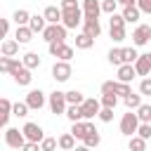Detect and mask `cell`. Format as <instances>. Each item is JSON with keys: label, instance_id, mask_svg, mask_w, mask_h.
Masks as SVG:
<instances>
[{"label": "cell", "instance_id": "cell-42", "mask_svg": "<svg viewBox=\"0 0 151 151\" xmlns=\"http://www.w3.org/2000/svg\"><path fill=\"white\" fill-rule=\"evenodd\" d=\"M137 134L142 137V139H151V123H139V130H137Z\"/></svg>", "mask_w": 151, "mask_h": 151}, {"label": "cell", "instance_id": "cell-45", "mask_svg": "<svg viewBox=\"0 0 151 151\" xmlns=\"http://www.w3.org/2000/svg\"><path fill=\"white\" fill-rule=\"evenodd\" d=\"M116 85H118V80H106V83H101V94L116 92Z\"/></svg>", "mask_w": 151, "mask_h": 151}, {"label": "cell", "instance_id": "cell-13", "mask_svg": "<svg viewBox=\"0 0 151 151\" xmlns=\"http://www.w3.org/2000/svg\"><path fill=\"white\" fill-rule=\"evenodd\" d=\"M12 78H14V83H17V85H31V80H33L31 68H26L24 64H21L19 68H14V71H12Z\"/></svg>", "mask_w": 151, "mask_h": 151}, {"label": "cell", "instance_id": "cell-21", "mask_svg": "<svg viewBox=\"0 0 151 151\" xmlns=\"http://www.w3.org/2000/svg\"><path fill=\"white\" fill-rule=\"evenodd\" d=\"M21 61L19 59H12V57H0V71L2 73H12L14 68H19Z\"/></svg>", "mask_w": 151, "mask_h": 151}, {"label": "cell", "instance_id": "cell-29", "mask_svg": "<svg viewBox=\"0 0 151 151\" xmlns=\"http://www.w3.org/2000/svg\"><path fill=\"white\" fill-rule=\"evenodd\" d=\"M127 149H130V151H146V139H142L139 134H134V137H130Z\"/></svg>", "mask_w": 151, "mask_h": 151}, {"label": "cell", "instance_id": "cell-16", "mask_svg": "<svg viewBox=\"0 0 151 151\" xmlns=\"http://www.w3.org/2000/svg\"><path fill=\"white\" fill-rule=\"evenodd\" d=\"M134 71H137V76H149L151 73V57L139 54V59L134 61Z\"/></svg>", "mask_w": 151, "mask_h": 151}, {"label": "cell", "instance_id": "cell-12", "mask_svg": "<svg viewBox=\"0 0 151 151\" xmlns=\"http://www.w3.org/2000/svg\"><path fill=\"white\" fill-rule=\"evenodd\" d=\"M101 2L99 0H83V17L85 19H99Z\"/></svg>", "mask_w": 151, "mask_h": 151}, {"label": "cell", "instance_id": "cell-25", "mask_svg": "<svg viewBox=\"0 0 151 151\" xmlns=\"http://www.w3.org/2000/svg\"><path fill=\"white\" fill-rule=\"evenodd\" d=\"M59 149H61V151H73V149H76V137H73L71 132L61 134V137H59Z\"/></svg>", "mask_w": 151, "mask_h": 151}, {"label": "cell", "instance_id": "cell-40", "mask_svg": "<svg viewBox=\"0 0 151 151\" xmlns=\"http://www.w3.org/2000/svg\"><path fill=\"white\" fill-rule=\"evenodd\" d=\"M116 9H118V0H101V12L116 14Z\"/></svg>", "mask_w": 151, "mask_h": 151}, {"label": "cell", "instance_id": "cell-9", "mask_svg": "<svg viewBox=\"0 0 151 151\" xmlns=\"http://www.w3.org/2000/svg\"><path fill=\"white\" fill-rule=\"evenodd\" d=\"M149 40H151V26H149V24H139V26L134 28V33H132V45L142 47V45H146Z\"/></svg>", "mask_w": 151, "mask_h": 151}, {"label": "cell", "instance_id": "cell-52", "mask_svg": "<svg viewBox=\"0 0 151 151\" xmlns=\"http://www.w3.org/2000/svg\"><path fill=\"white\" fill-rule=\"evenodd\" d=\"M118 5H123V7H130V5H137V0H118Z\"/></svg>", "mask_w": 151, "mask_h": 151}, {"label": "cell", "instance_id": "cell-43", "mask_svg": "<svg viewBox=\"0 0 151 151\" xmlns=\"http://www.w3.org/2000/svg\"><path fill=\"white\" fill-rule=\"evenodd\" d=\"M139 94L142 97H151V78H144L139 83Z\"/></svg>", "mask_w": 151, "mask_h": 151}, {"label": "cell", "instance_id": "cell-46", "mask_svg": "<svg viewBox=\"0 0 151 151\" xmlns=\"http://www.w3.org/2000/svg\"><path fill=\"white\" fill-rule=\"evenodd\" d=\"M66 42H59V40H54V42H50L47 47H50V54L52 57H59V52H61V47H64Z\"/></svg>", "mask_w": 151, "mask_h": 151}, {"label": "cell", "instance_id": "cell-20", "mask_svg": "<svg viewBox=\"0 0 151 151\" xmlns=\"http://www.w3.org/2000/svg\"><path fill=\"white\" fill-rule=\"evenodd\" d=\"M19 52V42L17 40H2V45H0V54L2 57H14Z\"/></svg>", "mask_w": 151, "mask_h": 151}, {"label": "cell", "instance_id": "cell-3", "mask_svg": "<svg viewBox=\"0 0 151 151\" xmlns=\"http://www.w3.org/2000/svg\"><path fill=\"white\" fill-rule=\"evenodd\" d=\"M26 134L19 130V127H5V144L12 146V149H24L26 146Z\"/></svg>", "mask_w": 151, "mask_h": 151}, {"label": "cell", "instance_id": "cell-10", "mask_svg": "<svg viewBox=\"0 0 151 151\" xmlns=\"http://www.w3.org/2000/svg\"><path fill=\"white\" fill-rule=\"evenodd\" d=\"M90 132H94V125H92L90 120H80V123H73V125H71V134H73L76 139H85Z\"/></svg>", "mask_w": 151, "mask_h": 151}, {"label": "cell", "instance_id": "cell-30", "mask_svg": "<svg viewBox=\"0 0 151 151\" xmlns=\"http://www.w3.org/2000/svg\"><path fill=\"white\" fill-rule=\"evenodd\" d=\"M12 19H14V24H17V26H28V21H31V14H28L26 9H17V12L12 14Z\"/></svg>", "mask_w": 151, "mask_h": 151}, {"label": "cell", "instance_id": "cell-41", "mask_svg": "<svg viewBox=\"0 0 151 151\" xmlns=\"http://www.w3.org/2000/svg\"><path fill=\"white\" fill-rule=\"evenodd\" d=\"M116 94H118V97H123V99H125L127 94H132L130 83H118V85H116Z\"/></svg>", "mask_w": 151, "mask_h": 151}, {"label": "cell", "instance_id": "cell-23", "mask_svg": "<svg viewBox=\"0 0 151 151\" xmlns=\"http://www.w3.org/2000/svg\"><path fill=\"white\" fill-rule=\"evenodd\" d=\"M21 64H24L26 68H38V66H40V54H38V52H26L24 59H21Z\"/></svg>", "mask_w": 151, "mask_h": 151}, {"label": "cell", "instance_id": "cell-18", "mask_svg": "<svg viewBox=\"0 0 151 151\" xmlns=\"http://www.w3.org/2000/svg\"><path fill=\"white\" fill-rule=\"evenodd\" d=\"M33 31L28 28V26H17V33H14V40L19 42V45H26V42H31L33 40Z\"/></svg>", "mask_w": 151, "mask_h": 151}, {"label": "cell", "instance_id": "cell-37", "mask_svg": "<svg viewBox=\"0 0 151 151\" xmlns=\"http://www.w3.org/2000/svg\"><path fill=\"white\" fill-rule=\"evenodd\" d=\"M99 142H101V134L94 130V132H90L85 139H83V144L87 146V149H94V146H99Z\"/></svg>", "mask_w": 151, "mask_h": 151}, {"label": "cell", "instance_id": "cell-4", "mask_svg": "<svg viewBox=\"0 0 151 151\" xmlns=\"http://www.w3.org/2000/svg\"><path fill=\"white\" fill-rule=\"evenodd\" d=\"M47 104H50V111H52V113H57V116L66 113V109H68V101H66V92H59V90H54V92L50 94Z\"/></svg>", "mask_w": 151, "mask_h": 151}, {"label": "cell", "instance_id": "cell-48", "mask_svg": "<svg viewBox=\"0 0 151 151\" xmlns=\"http://www.w3.org/2000/svg\"><path fill=\"white\" fill-rule=\"evenodd\" d=\"M137 7L142 14H151V0H137Z\"/></svg>", "mask_w": 151, "mask_h": 151}, {"label": "cell", "instance_id": "cell-17", "mask_svg": "<svg viewBox=\"0 0 151 151\" xmlns=\"http://www.w3.org/2000/svg\"><path fill=\"white\" fill-rule=\"evenodd\" d=\"M42 17H45V21L47 24H61V7H54V5H50V7H45V12H42Z\"/></svg>", "mask_w": 151, "mask_h": 151}, {"label": "cell", "instance_id": "cell-39", "mask_svg": "<svg viewBox=\"0 0 151 151\" xmlns=\"http://www.w3.org/2000/svg\"><path fill=\"white\" fill-rule=\"evenodd\" d=\"M59 146V139H54V137H45L42 142H40V149L42 151H54Z\"/></svg>", "mask_w": 151, "mask_h": 151}, {"label": "cell", "instance_id": "cell-32", "mask_svg": "<svg viewBox=\"0 0 151 151\" xmlns=\"http://www.w3.org/2000/svg\"><path fill=\"white\" fill-rule=\"evenodd\" d=\"M139 59V52L134 47H123V64H134Z\"/></svg>", "mask_w": 151, "mask_h": 151}, {"label": "cell", "instance_id": "cell-38", "mask_svg": "<svg viewBox=\"0 0 151 151\" xmlns=\"http://www.w3.org/2000/svg\"><path fill=\"white\" fill-rule=\"evenodd\" d=\"M28 104L26 101H17L14 104V109H12V116H17V118H24V116H28Z\"/></svg>", "mask_w": 151, "mask_h": 151}, {"label": "cell", "instance_id": "cell-7", "mask_svg": "<svg viewBox=\"0 0 151 151\" xmlns=\"http://www.w3.org/2000/svg\"><path fill=\"white\" fill-rule=\"evenodd\" d=\"M80 109H83V118L85 120H92L94 116H99V111H101V101L99 99H85L83 104H80Z\"/></svg>", "mask_w": 151, "mask_h": 151}, {"label": "cell", "instance_id": "cell-28", "mask_svg": "<svg viewBox=\"0 0 151 151\" xmlns=\"http://www.w3.org/2000/svg\"><path fill=\"white\" fill-rule=\"evenodd\" d=\"M109 64L123 66V47H111L109 50Z\"/></svg>", "mask_w": 151, "mask_h": 151}, {"label": "cell", "instance_id": "cell-35", "mask_svg": "<svg viewBox=\"0 0 151 151\" xmlns=\"http://www.w3.org/2000/svg\"><path fill=\"white\" fill-rule=\"evenodd\" d=\"M66 101L80 106V104L85 101V97H83V92H78V90H68V92H66Z\"/></svg>", "mask_w": 151, "mask_h": 151}, {"label": "cell", "instance_id": "cell-44", "mask_svg": "<svg viewBox=\"0 0 151 151\" xmlns=\"http://www.w3.org/2000/svg\"><path fill=\"white\" fill-rule=\"evenodd\" d=\"M71 57H73V47L71 45H64L61 52H59V61H71Z\"/></svg>", "mask_w": 151, "mask_h": 151}, {"label": "cell", "instance_id": "cell-27", "mask_svg": "<svg viewBox=\"0 0 151 151\" xmlns=\"http://www.w3.org/2000/svg\"><path fill=\"white\" fill-rule=\"evenodd\" d=\"M92 45H94V38H90L87 33H78L76 35V47L78 50H90Z\"/></svg>", "mask_w": 151, "mask_h": 151}, {"label": "cell", "instance_id": "cell-36", "mask_svg": "<svg viewBox=\"0 0 151 151\" xmlns=\"http://www.w3.org/2000/svg\"><path fill=\"white\" fill-rule=\"evenodd\" d=\"M101 106L104 109H116V104H118V94L116 92H111V94H101Z\"/></svg>", "mask_w": 151, "mask_h": 151}, {"label": "cell", "instance_id": "cell-33", "mask_svg": "<svg viewBox=\"0 0 151 151\" xmlns=\"http://www.w3.org/2000/svg\"><path fill=\"white\" fill-rule=\"evenodd\" d=\"M137 118L139 123H151V104H142L137 109Z\"/></svg>", "mask_w": 151, "mask_h": 151}, {"label": "cell", "instance_id": "cell-5", "mask_svg": "<svg viewBox=\"0 0 151 151\" xmlns=\"http://www.w3.org/2000/svg\"><path fill=\"white\" fill-rule=\"evenodd\" d=\"M61 24L66 26V28H76V26H80L83 21H85V17H83V9L78 7V9H61Z\"/></svg>", "mask_w": 151, "mask_h": 151}, {"label": "cell", "instance_id": "cell-54", "mask_svg": "<svg viewBox=\"0 0 151 151\" xmlns=\"http://www.w3.org/2000/svg\"><path fill=\"white\" fill-rule=\"evenodd\" d=\"M149 57H151V54H149Z\"/></svg>", "mask_w": 151, "mask_h": 151}, {"label": "cell", "instance_id": "cell-24", "mask_svg": "<svg viewBox=\"0 0 151 151\" xmlns=\"http://www.w3.org/2000/svg\"><path fill=\"white\" fill-rule=\"evenodd\" d=\"M66 118H68L71 123H80V120H85V118H83V109L76 106V104H68V109H66Z\"/></svg>", "mask_w": 151, "mask_h": 151}, {"label": "cell", "instance_id": "cell-53", "mask_svg": "<svg viewBox=\"0 0 151 151\" xmlns=\"http://www.w3.org/2000/svg\"><path fill=\"white\" fill-rule=\"evenodd\" d=\"M73 151H90V149H87V146H85V144H83V146H76V149H73Z\"/></svg>", "mask_w": 151, "mask_h": 151}, {"label": "cell", "instance_id": "cell-50", "mask_svg": "<svg viewBox=\"0 0 151 151\" xmlns=\"http://www.w3.org/2000/svg\"><path fill=\"white\" fill-rule=\"evenodd\" d=\"M21 151H42V149H40V144H35V142H26V146H24Z\"/></svg>", "mask_w": 151, "mask_h": 151}, {"label": "cell", "instance_id": "cell-22", "mask_svg": "<svg viewBox=\"0 0 151 151\" xmlns=\"http://www.w3.org/2000/svg\"><path fill=\"white\" fill-rule=\"evenodd\" d=\"M28 28H31L33 33H42V31L47 28V21H45V17H42V14H40V17H38V14H35V17H31V21H28Z\"/></svg>", "mask_w": 151, "mask_h": 151}, {"label": "cell", "instance_id": "cell-1", "mask_svg": "<svg viewBox=\"0 0 151 151\" xmlns=\"http://www.w3.org/2000/svg\"><path fill=\"white\" fill-rule=\"evenodd\" d=\"M137 130H139L137 111H127V113H123V118H120V132H123L125 137H134Z\"/></svg>", "mask_w": 151, "mask_h": 151}, {"label": "cell", "instance_id": "cell-2", "mask_svg": "<svg viewBox=\"0 0 151 151\" xmlns=\"http://www.w3.org/2000/svg\"><path fill=\"white\" fill-rule=\"evenodd\" d=\"M125 19H123V14H111V19H109V31H111V38H113V42H120V40H125Z\"/></svg>", "mask_w": 151, "mask_h": 151}, {"label": "cell", "instance_id": "cell-51", "mask_svg": "<svg viewBox=\"0 0 151 151\" xmlns=\"http://www.w3.org/2000/svg\"><path fill=\"white\" fill-rule=\"evenodd\" d=\"M7 33H9V19H2V35L7 38Z\"/></svg>", "mask_w": 151, "mask_h": 151}, {"label": "cell", "instance_id": "cell-14", "mask_svg": "<svg viewBox=\"0 0 151 151\" xmlns=\"http://www.w3.org/2000/svg\"><path fill=\"white\" fill-rule=\"evenodd\" d=\"M83 33H87L90 38H99V35H101V24H99V19H85V21H83Z\"/></svg>", "mask_w": 151, "mask_h": 151}, {"label": "cell", "instance_id": "cell-15", "mask_svg": "<svg viewBox=\"0 0 151 151\" xmlns=\"http://www.w3.org/2000/svg\"><path fill=\"white\" fill-rule=\"evenodd\" d=\"M134 76H137L134 64H123V66H118V83H132Z\"/></svg>", "mask_w": 151, "mask_h": 151}, {"label": "cell", "instance_id": "cell-49", "mask_svg": "<svg viewBox=\"0 0 151 151\" xmlns=\"http://www.w3.org/2000/svg\"><path fill=\"white\" fill-rule=\"evenodd\" d=\"M61 9H78L76 0H61Z\"/></svg>", "mask_w": 151, "mask_h": 151}, {"label": "cell", "instance_id": "cell-19", "mask_svg": "<svg viewBox=\"0 0 151 151\" xmlns=\"http://www.w3.org/2000/svg\"><path fill=\"white\" fill-rule=\"evenodd\" d=\"M12 109H14V104H12L7 97H2V99H0V111H2V118H0V123H2V127H7V123H9V116H12Z\"/></svg>", "mask_w": 151, "mask_h": 151}, {"label": "cell", "instance_id": "cell-11", "mask_svg": "<svg viewBox=\"0 0 151 151\" xmlns=\"http://www.w3.org/2000/svg\"><path fill=\"white\" fill-rule=\"evenodd\" d=\"M45 94L40 92V90H31L28 94H26V104H28V109H33V111H40L42 106H45Z\"/></svg>", "mask_w": 151, "mask_h": 151}, {"label": "cell", "instance_id": "cell-31", "mask_svg": "<svg viewBox=\"0 0 151 151\" xmlns=\"http://www.w3.org/2000/svg\"><path fill=\"white\" fill-rule=\"evenodd\" d=\"M123 101H125V106H127L130 111H137V109L142 106V94H134V92H132V94H127Z\"/></svg>", "mask_w": 151, "mask_h": 151}, {"label": "cell", "instance_id": "cell-34", "mask_svg": "<svg viewBox=\"0 0 151 151\" xmlns=\"http://www.w3.org/2000/svg\"><path fill=\"white\" fill-rule=\"evenodd\" d=\"M57 26L59 24H47V28L42 31V40H47V45L57 40Z\"/></svg>", "mask_w": 151, "mask_h": 151}, {"label": "cell", "instance_id": "cell-47", "mask_svg": "<svg viewBox=\"0 0 151 151\" xmlns=\"http://www.w3.org/2000/svg\"><path fill=\"white\" fill-rule=\"evenodd\" d=\"M99 120L111 123V120H113V109H104V106H101V111H99Z\"/></svg>", "mask_w": 151, "mask_h": 151}, {"label": "cell", "instance_id": "cell-8", "mask_svg": "<svg viewBox=\"0 0 151 151\" xmlns=\"http://www.w3.org/2000/svg\"><path fill=\"white\" fill-rule=\"evenodd\" d=\"M21 132L26 134L28 142H35V144H40V142L45 139V132H42V127H40L38 123H26V125L21 127Z\"/></svg>", "mask_w": 151, "mask_h": 151}, {"label": "cell", "instance_id": "cell-26", "mask_svg": "<svg viewBox=\"0 0 151 151\" xmlns=\"http://www.w3.org/2000/svg\"><path fill=\"white\" fill-rule=\"evenodd\" d=\"M139 14H142V12H139V7H137V5L123 7V19H125V21H130V24H134V21L139 19Z\"/></svg>", "mask_w": 151, "mask_h": 151}, {"label": "cell", "instance_id": "cell-6", "mask_svg": "<svg viewBox=\"0 0 151 151\" xmlns=\"http://www.w3.org/2000/svg\"><path fill=\"white\" fill-rule=\"evenodd\" d=\"M71 73H73V68H71L68 61H57V64L52 66V78H54L57 83H66V80L71 78Z\"/></svg>", "mask_w": 151, "mask_h": 151}]
</instances>
